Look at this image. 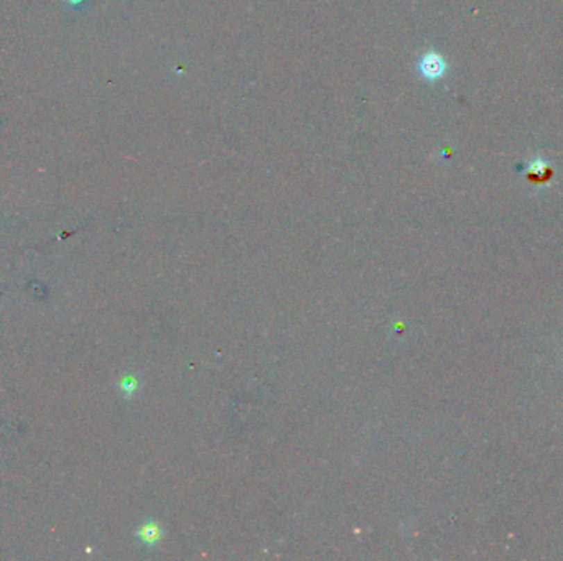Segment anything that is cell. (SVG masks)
<instances>
[{"instance_id":"6da1fadb","label":"cell","mask_w":563,"mask_h":561,"mask_svg":"<svg viewBox=\"0 0 563 561\" xmlns=\"http://www.w3.org/2000/svg\"><path fill=\"white\" fill-rule=\"evenodd\" d=\"M420 71H422L425 78L437 79L445 73V63H443V60L435 55V53H430V55L422 60V63H420Z\"/></svg>"},{"instance_id":"7a4b0ae2","label":"cell","mask_w":563,"mask_h":561,"mask_svg":"<svg viewBox=\"0 0 563 561\" xmlns=\"http://www.w3.org/2000/svg\"><path fill=\"white\" fill-rule=\"evenodd\" d=\"M139 538L142 542L147 543V545H155V543H157L162 538V533H160V530H158L157 525L147 524V525H144V527L140 528Z\"/></svg>"},{"instance_id":"3957f363","label":"cell","mask_w":563,"mask_h":561,"mask_svg":"<svg viewBox=\"0 0 563 561\" xmlns=\"http://www.w3.org/2000/svg\"><path fill=\"white\" fill-rule=\"evenodd\" d=\"M137 381L134 377H124L122 379V382H121V388H122V392L126 395H134L135 392H137Z\"/></svg>"}]
</instances>
